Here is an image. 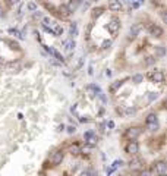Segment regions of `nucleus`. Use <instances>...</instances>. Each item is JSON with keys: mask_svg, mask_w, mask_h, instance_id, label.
<instances>
[{"mask_svg": "<svg viewBox=\"0 0 167 176\" xmlns=\"http://www.w3.org/2000/svg\"><path fill=\"white\" fill-rule=\"evenodd\" d=\"M126 153L131 154V156H135V154L139 151V145H138V143L135 141V140H131L129 143H128V145H126Z\"/></svg>", "mask_w": 167, "mask_h": 176, "instance_id": "1", "label": "nucleus"}, {"mask_svg": "<svg viewBox=\"0 0 167 176\" xmlns=\"http://www.w3.org/2000/svg\"><path fill=\"white\" fill-rule=\"evenodd\" d=\"M107 28H109V31H110V33L116 34L119 30H120V22H119V19H117V18H113V19H110L109 25H107Z\"/></svg>", "mask_w": 167, "mask_h": 176, "instance_id": "2", "label": "nucleus"}, {"mask_svg": "<svg viewBox=\"0 0 167 176\" xmlns=\"http://www.w3.org/2000/svg\"><path fill=\"white\" fill-rule=\"evenodd\" d=\"M150 34H151L153 37H156V38H161L163 34H164V31H163V28L158 27V25H151V27H150Z\"/></svg>", "mask_w": 167, "mask_h": 176, "instance_id": "3", "label": "nucleus"}, {"mask_svg": "<svg viewBox=\"0 0 167 176\" xmlns=\"http://www.w3.org/2000/svg\"><path fill=\"white\" fill-rule=\"evenodd\" d=\"M63 159H65V153H63V151H56V153H53V156H51V163L54 166H57L63 162Z\"/></svg>", "mask_w": 167, "mask_h": 176, "instance_id": "4", "label": "nucleus"}, {"mask_svg": "<svg viewBox=\"0 0 167 176\" xmlns=\"http://www.w3.org/2000/svg\"><path fill=\"white\" fill-rule=\"evenodd\" d=\"M141 132H142L141 128H129V129L126 131V135H128V138H131V140H136V138L141 135Z\"/></svg>", "mask_w": 167, "mask_h": 176, "instance_id": "5", "label": "nucleus"}, {"mask_svg": "<svg viewBox=\"0 0 167 176\" xmlns=\"http://www.w3.org/2000/svg\"><path fill=\"white\" fill-rule=\"evenodd\" d=\"M109 9L113 12H120L122 11V3H120V0H109Z\"/></svg>", "mask_w": 167, "mask_h": 176, "instance_id": "6", "label": "nucleus"}, {"mask_svg": "<svg viewBox=\"0 0 167 176\" xmlns=\"http://www.w3.org/2000/svg\"><path fill=\"white\" fill-rule=\"evenodd\" d=\"M150 78L153 79V82H163L164 81V74L161 71H156V72L150 74Z\"/></svg>", "mask_w": 167, "mask_h": 176, "instance_id": "7", "label": "nucleus"}, {"mask_svg": "<svg viewBox=\"0 0 167 176\" xmlns=\"http://www.w3.org/2000/svg\"><path fill=\"white\" fill-rule=\"evenodd\" d=\"M44 49L48 52V55H50V56H53V57H54V59H57L59 62H63V56L60 55L57 50H54L53 47H47V46H44Z\"/></svg>", "mask_w": 167, "mask_h": 176, "instance_id": "8", "label": "nucleus"}, {"mask_svg": "<svg viewBox=\"0 0 167 176\" xmlns=\"http://www.w3.org/2000/svg\"><path fill=\"white\" fill-rule=\"evenodd\" d=\"M154 169H156L157 173H160V175H164V173H167V165L164 163V162H158V163H156Z\"/></svg>", "mask_w": 167, "mask_h": 176, "instance_id": "9", "label": "nucleus"}, {"mask_svg": "<svg viewBox=\"0 0 167 176\" xmlns=\"http://www.w3.org/2000/svg\"><path fill=\"white\" fill-rule=\"evenodd\" d=\"M129 167H131L132 170H138V169L142 167V162H141L139 159H134V160L129 162Z\"/></svg>", "mask_w": 167, "mask_h": 176, "instance_id": "10", "label": "nucleus"}, {"mask_svg": "<svg viewBox=\"0 0 167 176\" xmlns=\"http://www.w3.org/2000/svg\"><path fill=\"white\" fill-rule=\"evenodd\" d=\"M69 35H70V38H75V37L78 35V25H76V22L70 24V28H69Z\"/></svg>", "mask_w": 167, "mask_h": 176, "instance_id": "11", "label": "nucleus"}, {"mask_svg": "<svg viewBox=\"0 0 167 176\" xmlns=\"http://www.w3.org/2000/svg\"><path fill=\"white\" fill-rule=\"evenodd\" d=\"M63 46H65V49H66L67 52H70V50H73V49H75L76 43H75V40H73V38H70V40H66V41L63 43Z\"/></svg>", "mask_w": 167, "mask_h": 176, "instance_id": "12", "label": "nucleus"}, {"mask_svg": "<svg viewBox=\"0 0 167 176\" xmlns=\"http://www.w3.org/2000/svg\"><path fill=\"white\" fill-rule=\"evenodd\" d=\"M139 31H141V27H139L138 24H135V25H132V27H131V30H129V34H131V37L134 38V37H136V35L139 34Z\"/></svg>", "mask_w": 167, "mask_h": 176, "instance_id": "13", "label": "nucleus"}, {"mask_svg": "<svg viewBox=\"0 0 167 176\" xmlns=\"http://www.w3.org/2000/svg\"><path fill=\"white\" fill-rule=\"evenodd\" d=\"M5 43L9 46V49L11 50H16V52H19L21 50V46L18 43H15V41H12V40H5Z\"/></svg>", "mask_w": 167, "mask_h": 176, "instance_id": "14", "label": "nucleus"}, {"mask_svg": "<svg viewBox=\"0 0 167 176\" xmlns=\"http://www.w3.org/2000/svg\"><path fill=\"white\" fill-rule=\"evenodd\" d=\"M19 68H21V66H19V63H15V62L3 65V69H6V71H18Z\"/></svg>", "mask_w": 167, "mask_h": 176, "instance_id": "15", "label": "nucleus"}, {"mask_svg": "<svg viewBox=\"0 0 167 176\" xmlns=\"http://www.w3.org/2000/svg\"><path fill=\"white\" fill-rule=\"evenodd\" d=\"M103 8H95V9H92V12H91V16H92V19H98L101 15H103Z\"/></svg>", "mask_w": 167, "mask_h": 176, "instance_id": "16", "label": "nucleus"}, {"mask_svg": "<svg viewBox=\"0 0 167 176\" xmlns=\"http://www.w3.org/2000/svg\"><path fill=\"white\" fill-rule=\"evenodd\" d=\"M84 138H85V141H88L89 144H94L95 143V138H94V132L92 131H88L84 134Z\"/></svg>", "mask_w": 167, "mask_h": 176, "instance_id": "17", "label": "nucleus"}, {"mask_svg": "<svg viewBox=\"0 0 167 176\" xmlns=\"http://www.w3.org/2000/svg\"><path fill=\"white\" fill-rule=\"evenodd\" d=\"M78 5H79V0H72L69 5H67V9H69V12L72 13V12H75L76 11V8H78Z\"/></svg>", "mask_w": 167, "mask_h": 176, "instance_id": "18", "label": "nucleus"}, {"mask_svg": "<svg viewBox=\"0 0 167 176\" xmlns=\"http://www.w3.org/2000/svg\"><path fill=\"white\" fill-rule=\"evenodd\" d=\"M122 85H123L122 81H114V82L110 85V91H113V93H114V91H117V90L122 87Z\"/></svg>", "mask_w": 167, "mask_h": 176, "instance_id": "19", "label": "nucleus"}, {"mask_svg": "<svg viewBox=\"0 0 167 176\" xmlns=\"http://www.w3.org/2000/svg\"><path fill=\"white\" fill-rule=\"evenodd\" d=\"M62 34H63V28H62L60 25H56V28L53 30V35H54V37H60Z\"/></svg>", "mask_w": 167, "mask_h": 176, "instance_id": "20", "label": "nucleus"}, {"mask_svg": "<svg viewBox=\"0 0 167 176\" xmlns=\"http://www.w3.org/2000/svg\"><path fill=\"white\" fill-rule=\"evenodd\" d=\"M142 81H144V77L141 74H136V75L132 77V82H135V84H141Z\"/></svg>", "mask_w": 167, "mask_h": 176, "instance_id": "21", "label": "nucleus"}, {"mask_svg": "<svg viewBox=\"0 0 167 176\" xmlns=\"http://www.w3.org/2000/svg\"><path fill=\"white\" fill-rule=\"evenodd\" d=\"M9 33H11V34H15V37H18L19 40H25L23 34H22V33H19L18 30H13V28H11V30H9Z\"/></svg>", "mask_w": 167, "mask_h": 176, "instance_id": "22", "label": "nucleus"}, {"mask_svg": "<svg viewBox=\"0 0 167 176\" xmlns=\"http://www.w3.org/2000/svg\"><path fill=\"white\" fill-rule=\"evenodd\" d=\"M164 53H166V50H164L163 46H158V47L156 49V57L157 56H158V57H160V56H164Z\"/></svg>", "mask_w": 167, "mask_h": 176, "instance_id": "23", "label": "nucleus"}, {"mask_svg": "<svg viewBox=\"0 0 167 176\" xmlns=\"http://www.w3.org/2000/svg\"><path fill=\"white\" fill-rule=\"evenodd\" d=\"M69 151H70V154H79V153H81V148H79L78 145L75 144V145H70Z\"/></svg>", "mask_w": 167, "mask_h": 176, "instance_id": "24", "label": "nucleus"}, {"mask_svg": "<svg viewBox=\"0 0 167 176\" xmlns=\"http://www.w3.org/2000/svg\"><path fill=\"white\" fill-rule=\"evenodd\" d=\"M151 122H157V115L156 113H150L147 116V123H151Z\"/></svg>", "mask_w": 167, "mask_h": 176, "instance_id": "25", "label": "nucleus"}, {"mask_svg": "<svg viewBox=\"0 0 167 176\" xmlns=\"http://www.w3.org/2000/svg\"><path fill=\"white\" fill-rule=\"evenodd\" d=\"M148 125V129L150 131H157L158 129V123L157 122H151V123H147Z\"/></svg>", "mask_w": 167, "mask_h": 176, "instance_id": "26", "label": "nucleus"}, {"mask_svg": "<svg viewBox=\"0 0 167 176\" xmlns=\"http://www.w3.org/2000/svg\"><path fill=\"white\" fill-rule=\"evenodd\" d=\"M60 13H63V16H69V15H70L67 6H62V8H60Z\"/></svg>", "mask_w": 167, "mask_h": 176, "instance_id": "27", "label": "nucleus"}, {"mask_svg": "<svg viewBox=\"0 0 167 176\" xmlns=\"http://www.w3.org/2000/svg\"><path fill=\"white\" fill-rule=\"evenodd\" d=\"M26 9H28L29 12L37 11V5H35V3H28V5H26Z\"/></svg>", "mask_w": 167, "mask_h": 176, "instance_id": "28", "label": "nucleus"}, {"mask_svg": "<svg viewBox=\"0 0 167 176\" xmlns=\"http://www.w3.org/2000/svg\"><path fill=\"white\" fill-rule=\"evenodd\" d=\"M157 97H158L157 93H148V100H150V101H154Z\"/></svg>", "mask_w": 167, "mask_h": 176, "instance_id": "29", "label": "nucleus"}, {"mask_svg": "<svg viewBox=\"0 0 167 176\" xmlns=\"http://www.w3.org/2000/svg\"><path fill=\"white\" fill-rule=\"evenodd\" d=\"M154 62H156V57H153V56L147 57V60H145V63H147V65H153Z\"/></svg>", "mask_w": 167, "mask_h": 176, "instance_id": "30", "label": "nucleus"}, {"mask_svg": "<svg viewBox=\"0 0 167 176\" xmlns=\"http://www.w3.org/2000/svg\"><path fill=\"white\" fill-rule=\"evenodd\" d=\"M123 165V162L122 160H116V162H114V163H113V165H111V167H114V169H117V167H120V166Z\"/></svg>", "mask_w": 167, "mask_h": 176, "instance_id": "31", "label": "nucleus"}, {"mask_svg": "<svg viewBox=\"0 0 167 176\" xmlns=\"http://www.w3.org/2000/svg\"><path fill=\"white\" fill-rule=\"evenodd\" d=\"M110 46H111V41H110V40H106V41L103 43V46H101V47H103V49L106 50V49H109Z\"/></svg>", "mask_w": 167, "mask_h": 176, "instance_id": "32", "label": "nucleus"}, {"mask_svg": "<svg viewBox=\"0 0 167 176\" xmlns=\"http://www.w3.org/2000/svg\"><path fill=\"white\" fill-rule=\"evenodd\" d=\"M98 97H100V100L103 101V103H106V101H107V99H106V96H104V93H103V91L98 93Z\"/></svg>", "mask_w": 167, "mask_h": 176, "instance_id": "33", "label": "nucleus"}, {"mask_svg": "<svg viewBox=\"0 0 167 176\" xmlns=\"http://www.w3.org/2000/svg\"><path fill=\"white\" fill-rule=\"evenodd\" d=\"M82 175H97V172L95 170H84Z\"/></svg>", "mask_w": 167, "mask_h": 176, "instance_id": "34", "label": "nucleus"}, {"mask_svg": "<svg viewBox=\"0 0 167 176\" xmlns=\"http://www.w3.org/2000/svg\"><path fill=\"white\" fill-rule=\"evenodd\" d=\"M21 0H8V5H11V6H15V5H18Z\"/></svg>", "mask_w": 167, "mask_h": 176, "instance_id": "35", "label": "nucleus"}, {"mask_svg": "<svg viewBox=\"0 0 167 176\" xmlns=\"http://www.w3.org/2000/svg\"><path fill=\"white\" fill-rule=\"evenodd\" d=\"M67 134H73V132L76 131V128H75V126H67Z\"/></svg>", "mask_w": 167, "mask_h": 176, "instance_id": "36", "label": "nucleus"}, {"mask_svg": "<svg viewBox=\"0 0 167 176\" xmlns=\"http://www.w3.org/2000/svg\"><path fill=\"white\" fill-rule=\"evenodd\" d=\"M114 170H116L114 167H106V173H107V175H110V173H113Z\"/></svg>", "mask_w": 167, "mask_h": 176, "instance_id": "37", "label": "nucleus"}, {"mask_svg": "<svg viewBox=\"0 0 167 176\" xmlns=\"http://www.w3.org/2000/svg\"><path fill=\"white\" fill-rule=\"evenodd\" d=\"M34 16H35V18H43V13L38 12V11H34Z\"/></svg>", "mask_w": 167, "mask_h": 176, "instance_id": "38", "label": "nucleus"}, {"mask_svg": "<svg viewBox=\"0 0 167 176\" xmlns=\"http://www.w3.org/2000/svg\"><path fill=\"white\" fill-rule=\"evenodd\" d=\"M131 5H132V8H134V9H138L141 3H139V2H134V3H131Z\"/></svg>", "mask_w": 167, "mask_h": 176, "instance_id": "39", "label": "nucleus"}, {"mask_svg": "<svg viewBox=\"0 0 167 176\" xmlns=\"http://www.w3.org/2000/svg\"><path fill=\"white\" fill-rule=\"evenodd\" d=\"M107 126H109L110 129H113V128H114V122H113V121H109V122H107Z\"/></svg>", "mask_w": 167, "mask_h": 176, "instance_id": "40", "label": "nucleus"}, {"mask_svg": "<svg viewBox=\"0 0 167 176\" xmlns=\"http://www.w3.org/2000/svg\"><path fill=\"white\" fill-rule=\"evenodd\" d=\"M43 22H44V25H48L50 24V18H43Z\"/></svg>", "mask_w": 167, "mask_h": 176, "instance_id": "41", "label": "nucleus"}, {"mask_svg": "<svg viewBox=\"0 0 167 176\" xmlns=\"http://www.w3.org/2000/svg\"><path fill=\"white\" fill-rule=\"evenodd\" d=\"M65 129V125H59V131H63Z\"/></svg>", "mask_w": 167, "mask_h": 176, "instance_id": "42", "label": "nucleus"}, {"mask_svg": "<svg viewBox=\"0 0 167 176\" xmlns=\"http://www.w3.org/2000/svg\"><path fill=\"white\" fill-rule=\"evenodd\" d=\"M129 2H131V3H134V2H138V0H129Z\"/></svg>", "mask_w": 167, "mask_h": 176, "instance_id": "43", "label": "nucleus"}, {"mask_svg": "<svg viewBox=\"0 0 167 176\" xmlns=\"http://www.w3.org/2000/svg\"><path fill=\"white\" fill-rule=\"evenodd\" d=\"M138 2H139V3H144V0H138Z\"/></svg>", "mask_w": 167, "mask_h": 176, "instance_id": "44", "label": "nucleus"}, {"mask_svg": "<svg viewBox=\"0 0 167 176\" xmlns=\"http://www.w3.org/2000/svg\"><path fill=\"white\" fill-rule=\"evenodd\" d=\"M0 40H2V37H0Z\"/></svg>", "mask_w": 167, "mask_h": 176, "instance_id": "45", "label": "nucleus"}]
</instances>
